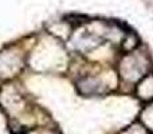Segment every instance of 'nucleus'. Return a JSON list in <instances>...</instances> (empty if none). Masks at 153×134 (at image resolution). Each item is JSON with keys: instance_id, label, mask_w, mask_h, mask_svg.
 <instances>
[{"instance_id": "1", "label": "nucleus", "mask_w": 153, "mask_h": 134, "mask_svg": "<svg viewBox=\"0 0 153 134\" xmlns=\"http://www.w3.org/2000/svg\"><path fill=\"white\" fill-rule=\"evenodd\" d=\"M144 121H145L149 126L153 127V105L149 106V107L144 111Z\"/></svg>"}]
</instances>
